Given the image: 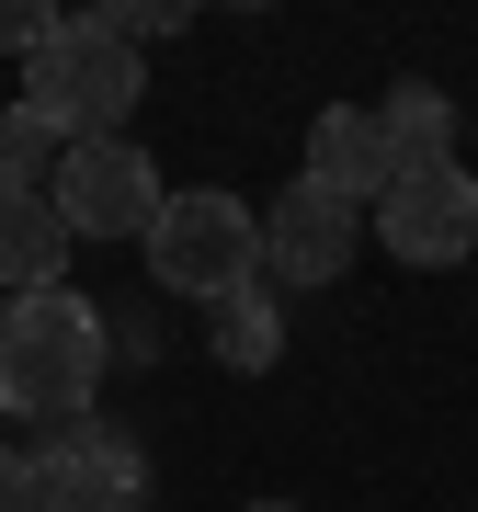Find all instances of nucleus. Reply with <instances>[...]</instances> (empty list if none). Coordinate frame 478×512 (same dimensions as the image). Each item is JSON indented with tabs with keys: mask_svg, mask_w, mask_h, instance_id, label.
Instances as JSON below:
<instances>
[{
	"mask_svg": "<svg viewBox=\"0 0 478 512\" xmlns=\"http://www.w3.org/2000/svg\"><path fill=\"white\" fill-rule=\"evenodd\" d=\"M308 183H319V194H342L353 217H365L387 183H399V148H387V126H376L365 103H331V114L308 126Z\"/></svg>",
	"mask_w": 478,
	"mask_h": 512,
	"instance_id": "6e6552de",
	"label": "nucleus"
},
{
	"mask_svg": "<svg viewBox=\"0 0 478 512\" xmlns=\"http://www.w3.org/2000/svg\"><path fill=\"white\" fill-rule=\"evenodd\" d=\"M376 126H387L399 160H456V103H444L433 80H399V92L376 103Z\"/></svg>",
	"mask_w": 478,
	"mask_h": 512,
	"instance_id": "9b49d317",
	"label": "nucleus"
},
{
	"mask_svg": "<svg viewBox=\"0 0 478 512\" xmlns=\"http://www.w3.org/2000/svg\"><path fill=\"white\" fill-rule=\"evenodd\" d=\"M114 35H126V46H148V35H183V0H114Z\"/></svg>",
	"mask_w": 478,
	"mask_h": 512,
	"instance_id": "ddd939ff",
	"label": "nucleus"
},
{
	"mask_svg": "<svg viewBox=\"0 0 478 512\" xmlns=\"http://www.w3.org/2000/svg\"><path fill=\"white\" fill-rule=\"evenodd\" d=\"M0 512H46V501H35V456H23V444H0Z\"/></svg>",
	"mask_w": 478,
	"mask_h": 512,
	"instance_id": "2eb2a0df",
	"label": "nucleus"
},
{
	"mask_svg": "<svg viewBox=\"0 0 478 512\" xmlns=\"http://www.w3.org/2000/svg\"><path fill=\"white\" fill-rule=\"evenodd\" d=\"M103 308L80 285H46V296H0V410L35 421V433H57V421H80L103 399Z\"/></svg>",
	"mask_w": 478,
	"mask_h": 512,
	"instance_id": "f257e3e1",
	"label": "nucleus"
},
{
	"mask_svg": "<svg viewBox=\"0 0 478 512\" xmlns=\"http://www.w3.org/2000/svg\"><path fill=\"white\" fill-rule=\"evenodd\" d=\"M205 342H217V365H228V376H262V365L285 353V308H274V285L217 296V308H205Z\"/></svg>",
	"mask_w": 478,
	"mask_h": 512,
	"instance_id": "9d476101",
	"label": "nucleus"
},
{
	"mask_svg": "<svg viewBox=\"0 0 478 512\" xmlns=\"http://www.w3.org/2000/svg\"><path fill=\"white\" fill-rule=\"evenodd\" d=\"M57 35V12H46V0H0V57H35Z\"/></svg>",
	"mask_w": 478,
	"mask_h": 512,
	"instance_id": "4468645a",
	"label": "nucleus"
},
{
	"mask_svg": "<svg viewBox=\"0 0 478 512\" xmlns=\"http://www.w3.org/2000/svg\"><path fill=\"white\" fill-rule=\"evenodd\" d=\"M239 512H296V501H239Z\"/></svg>",
	"mask_w": 478,
	"mask_h": 512,
	"instance_id": "dca6fc26",
	"label": "nucleus"
},
{
	"mask_svg": "<svg viewBox=\"0 0 478 512\" xmlns=\"http://www.w3.org/2000/svg\"><path fill=\"white\" fill-rule=\"evenodd\" d=\"M69 217H57L46 194H0V285L12 296H46V285H69Z\"/></svg>",
	"mask_w": 478,
	"mask_h": 512,
	"instance_id": "1a4fd4ad",
	"label": "nucleus"
},
{
	"mask_svg": "<svg viewBox=\"0 0 478 512\" xmlns=\"http://www.w3.org/2000/svg\"><path fill=\"white\" fill-rule=\"evenodd\" d=\"M57 217H69V239H148L160 228V171H148L137 137H80L69 160H57Z\"/></svg>",
	"mask_w": 478,
	"mask_h": 512,
	"instance_id": "39448f33",
	"label": "nucleus"
},
{
	"mask_svg": "<svg viewBox=\"0 0 478 512\" xmlns=\"http://www.w3.org/2000/svg\"><path fill=\"white\" fill-rule=\"evenodd\" d=\"M353 274V205L319 183H285L262 205V285H331Z\"/></svg>",
	"mask_w": 478,
	"mask_h": 512,
	"instance_id": "0eeeda50",
	"label": "nucleus"
},
{
	"mask_svg": "<svg viewBox=\"0 0 478 512\" xmlns=\"http://www.w3.org/2000/svg\"><path fill=\"white\" fill-rule=\"evenodd\" d=\"M35 456V501L46 512H148V444L126 433V421H103V410H80V421H57V433L23 444Z\"/></svg>",
	"mask_w": 478,
	"mask_h": 512,
	"instance_id": "20e7f679",
	"label": "nucleus"
},
{
	"mask_svg": "<svg viewBox=\"0 0 478 512\" xmlns=\"http://www.w3.org/2000/svg\"><path fill=\"white\" fill-rule=\"evenodd\" d=\"M57 160H69V137H57L46 114L0 103V194H57Z\"/></svg>",
	"mask_w": 478,
	"mask_h": 512,
	"instance_id": "f8f14e48",
	"label": "nucleus"
},
{
	"mask_svg": "<svg viewBox=\"0 0 478 512\" xmlns=\"http://www.w3.org/2000/svg\"><path fill=\"white\" fill-rule=\"evenodd\" d=\"M148 274H160L171 296H239V285H262V217L239 194H171L160 205V228H148Z\"/></svg>",
	"mask_w": 478,
	"mask_h": 512,
	"instance_id": "7ed1b4c3",
	"label": "nucleus"
},
{
	"mask_svg": "<svg viewBox=\"0 0 478 512\" xmlns=\"http://www.w3.org/2000/svg\"><path fill=\"white\" fill-rule=\"evenodd\" d=\"M376 239L399 262H422V274L467 262L478 251V183H467V160H399V183L376 194Z\"/></svg>",
	"mask_w": 478,
	"mask_h": 512,
	"instance_id": "423d86ee",
	"label": "nucleus"
},
{
	"mask_svg": "<svg viewBox=\"0 0 478 512\" xmlns=\"http://www.w3.org/2000/svg\"><path fill=\"white\" fill-rule=\"evenodd\" d=\"M137 92H148V69H137V46L103 12H57V35L23 57V114H46L69 148L80 137H126Z\"/></svg>",
	"mask_w": 478,
	"mask_h": 512,
	"instance_id": "f03ea898",
	"label": "nucleus"
}]
</instances>
